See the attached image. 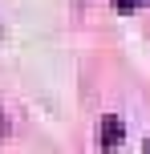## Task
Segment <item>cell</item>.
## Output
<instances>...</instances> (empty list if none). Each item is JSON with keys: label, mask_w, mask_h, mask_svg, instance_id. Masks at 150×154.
Segmentation results:
<instances>
[{"label": "cell", "mask_w": 150, "mask_h": 154, "mask_svg": "<svg viewBox=\"0 0 150 154\" xmlns=\"http://www.w3.org/2000/svg\"><path fill=\"white\" fill-rule=\"evenodd\" d=\"M122 138H126V126H122V118L106 114L102 122H97V146H102V150H118V146H122Z\"/></svg>", "instance_id": "cell-1"}, {"label": "cell", "mask_w": 150, "mask_h": 154, "mask_svg": "<svg viewBox=\"0 0 150 154\" xmlns=\"http://www.w3.org/2000/svg\"><path fill=\"white\" fill-rule=\"evenodd\" d=\"M146 154H150V138H146Z\"/></svg>", "instance_id": "cell-3"}, {"label": "cell", "mask_w": 150, "mask_h": 154, "mask_svg": "<svg viewBox=\"0 0 150 154\" xmlns=\"http://www.w3.org/2000/svg\"><path fill=\"white\" fill-rule=\"evenodd\" d=\"M146 0H114V8H118L122 16H130V12H138V8H142Z\"/></svg>", "instance_id": "cell-2"}]
</instances>
